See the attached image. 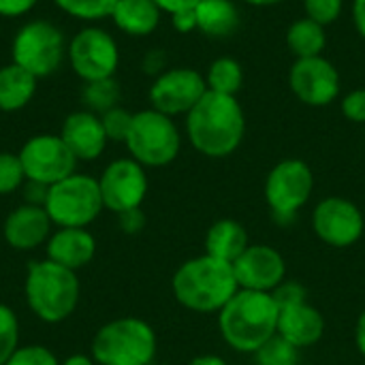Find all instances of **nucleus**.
I'll use <instances>...</instances> for the list:
<instances>
[{
    "instance_id": "2",
    "label": "nucleus",
    "mask_w": 365,
    "mask_h": 365,
    "mask_svg": "<svg viewBox=\"0 0 365 365\" xmlns=\"http://www.w3.org/2000/svg\"><path fill=\"white\" fill-rule=\"evenodd\" d=\"M278 317L274 293L240 289L218 312V329L229 349L255 355L278 334Z\"/></svg>"
},
{
    "instance_id": "32",
    "label": "nucleus",
    "mask_w": 365,
    "mask_h": 365,
    "mask_svg": "<svg viewBox=\"0 0 365 365\" xmlns=\"http://www.w3.org/2000/svg\"><path fill=\"white\" fill-rule=\"evenodd\" d=\"M133 115L128 109L124 107H113L105 113H101V124L105 128V135L109 141H120L124 143L126 137H128V130H130V124H133Z\"/></svg>"
},
{
    "instance_id": "8",
    "label": "nucleus",
    "mask_w": 365,
    "mask_h": 365,
    "mask_svg": "<svg viewBox=\"0 0 365 365\" xmlns=\"http://www.w3.org/2000/svg\"><path fill=\"white\" fill-rule=\"evenodd\" d=\"M66 49V38L56 24L47 19H32L15 32L11 56L17 66L41 79L62 66Z\"/></svg>"
},
{
    "instance_id": "38",
    "label": "nucleus",
    "mask_w": 365,
    "mask_h": 365,
    "mask_svg": "<svg viewBox=\"0 0 365 365\" xmlns=\"http://www.w3.org/2000/svg\"><path fill=\"white\" fill-rule=\"evenodd\" d=\"M118 220H120L122 231L128 233V235H137L145 227V214L141 212V207L130 210V212H124V214H118Z\"/></svg>"
},
{
    "instance_id": "1",
    "label": "nucleus",
    "mask_w": 365,
    "mask_h": 365,
    "mask_svg": "<svg viewBox=\"0 0 365 365\" xmlns=\"http://www.w3.org/2000/svg\"><path fill=\"white\" fill-rule=\"evenodd\" d=\"M246 113L237 96L205 92L186 113V137L207 158H227L244 141Z\"/></svg>"
},
{
    "instance_id": "42",
    "label": "nucleus",
    "mask_w": 365,
    "mask_h": 365,
    "mask_svg": "<svg viewBox=\"0 0 365 365\" xmlns=\"http://www.w3.org/2000/svg\"><path fill=\"white\" fill-rule=\"evenodd\" d=\"M353 24H355V30L357 34L365 41V0H353Z\"/></svg>"
},
{
    "instance_id": "21",
    "label": "nucleus",
    "mask_w": 365,
    "mask_h": 365,
    "mask_svg": "<svg viewBox=\"0 0 365 365\" xmlns=\"http://www.w3.org/2000/svg\"><path fill=\"white\" fill-rule=\"evenodd\" d=\"M203 246L205 255L233 265V261L250 246V240L242 222L233 218H220L214 225H210Z\"/></svg>"
},
{
    "instance_id": "11",
    "label": "nucleus",
    "mask_w": 365,
    "mask_h": 365,
    "mask_svg": "<svg viewBox=\"0 0 365 365\" xmlns=\"http://www.w3.org/2000/svg\"><path fill=\"white\" fill-rule=\"evenodd\" d=\"M66 58L73 73L88 83L115 75L120 49L111 32L98 26H86L68 41Z\"/></svg>"
},
{
    "instance_id": "41",
    "label": "nucleus",
    "mask_w": 365,
    "mask_h": 365,
    "mask_svg": "<svg viewBox=\"0 0 365 365\" xmlns=\"http://www.w3.org/2000/svg\"><path fill=\"white\" fill-rule=\"evenodd\" d=\"M163 13H178V11H184V9H195L201 0H154Z\"/></svg>"
},
{
    "instance_id": "3",
    "label": "nucleus",
    "mask_w": 365,
    "mask_h": 365,
    "mask_svg": "<svg viewBox=\"0 0 365 365\" xmlns=\"http://www.w3.org/2000/svg\"><path fill=\"white\" fill-rule=\"evenodd\" d=\"M171 291L180 306L199 314H218L240 291L231 263L201 255L184 261L173 278Z\"/></svg>"
},
{
    "instance_id": "14",
    "label": "nucleus",
    "mask_w": 365,
    "mask_h": 365,
    "mask_svg": "<svg viewBox=\"0 0 365 365\" xmlns=\"http://www.w3.org/2000/svg\"><path fill=\"white\" fill-rule=\"evenodd\" d=\"M98 188L105 210L113 214L137 210L141 207L148 195L145 167L133 160L130 156L111 160L98 178Z\"/></svg>"
},
{
    "instance_id": "15",
    "label": "nucleus",
    "mask_w": 365,
    "mask_h": 365,
    "mask_svg": "<svg viewBox=\"0 0 365 365\" xmlns=\"http://www.w3.org/2000/svg\"><path fill=\"white\" fill-rule=\"evenodd\" d=\"M312 229L317 237L331 248L355 246L365 231L364 212L344 197H327L312 212Z\"/></svg>"
},
{
    "instance_id": "19",
    "label": "nucleus",
    "mask_w": 365,
    "mask_h": 365,
    "mask_svg": "<svg viewBox=\"0 0 365 365\" xmlns=\"http://www.w3.org/2000/svg\"><path fill=\"white\" fill-rule=\"evenodd\" d=\"M60 137L66 143V148L73 152L77 163L79 160L92 163V160L101 158V154L105 152V148L109 143L105 128L101 124V115L88 111V109L68 113L62 122Z\"/></svg>"
},
{
    "instance_id": "33",
    "label": "nucleus",
    "mask_w": 365,
    "mask_h": 365,
    "mask_svg": "<svg viewBox=\"0 0 365 365\" xmlns=\"http://www.w3.org/2000/svg\"><path fill=\"white\" fill-rule=\"evenodd\" d=\"M342 11H344V0H304L306 17L325 28L329 24H336Z\"/></svg>"
},
{
    "instance_id": "46",
    "label": "nucleus",
    "mask_w": 365,
    "mask_h": 365,
    "mask_svg": "<svg viewBox=\"0 0 365 365\" xmlns=\"http://www.w3.org/2000/svg\"><path fill=\"white\" fill-rule=\"evenodd\" d=\"M242 2H246L250 6H274V4H280L284 0H242Z\"/></svg>"
},
{
    "instance_id": "9",
    "label": "nucleus",
    "mask_w": 365,
    "mask_h": 365,
    "mask_svg": "<svg viewBox=\"0 0 365 365\" xmlns=\"http://www.w3.org/2000/svg\"><path fill=\"white\" fill-rule=\"evenodd\" d=\"M274 297L280 306L278 336L291 342L295 349L314 346L325 334V319L319 308L308 304V291L299 282H282Z\"/></svg>"
},
{
    "instance_id": "16",
    "label": "nucleus",
    "mask_w": 365,
    "mask_h": 365,
    "mask_svg": "<svg viewBox=\"0 0 365 365\" xmlns=\"http://www.w3.org/2000/svg\"><path fill=\"white\" fill-rule=\"evenodd\" d=\"M289 88L308 107H327L340 96L342 79L325 56L295 60L289 71Z\"/></svg>"
},
{
    "instance_id": "34",
    "label": "nucleus",
    "mask_w": 365,
    "mask_h": 365,
    "mask_svg": "<svg viewBox=\"0 0 365 365\" xmlns=\"http://www.w3.org/2000/svg\"><path fill=\"white\" fill-rule=\"evenodd\" d=\"M4 365H60V361L47 346L26 344V346H17V351L9 357Z\"/></svg>"
},
{
    "instance_id": "35",
    "label": "nucleus",
    "mask_w": 365,
    "mask_h": 365,
    "mask_svg": "<svg viewBox=\"0 0 365 365\" xmlns=\"http://www.w3.org/2000/svg\"><path fill=\"white\" fill-rule=\"evenodd\" d=\"M340 111L349 122L365 124V88L351 90L340 101Z\"/></svg>"
},
{
    "instance_id": "43",
    "label": "nucleus",
    "mask_w": 365,
    "mask_h": 365,
    "mask_svg": "<svg viewBox=\"0 0 365 365\" xmlns=\"http://www.w3.org/2000/svg\"><path fill=\"white\" fill-rule=\"evenodd\" d=\"M355 344H357L359 355L365 359V308L357 319V325H355Z\"/></svg>"
},
{
    "instance_id": "22",
    "label": "nucleus",
    "mask_w": 365,
    "mask_h": 365,
    "mask_svg": "<svg viewBox=\"0 0 365 365\" xmlns=\"http://www.w3.org/2000/svg\"><path fill=\"white\" fill-rule=\"evenodd\" d=\"M163 9L154 0H118L111 19L128 36H150L160 26Z\"/></svg>"
},
{
    "instance_id": "23",
    "label": "nucleus",
    "mask_w": 365,
    "mask_h": 365,
    "mask_svg": "<svg viewBox=\"0 0 365 365\" xmlns=\"http://www.w3.org/2000/svg\"><path fill=\"white\" fill-rule=\"evenodd\" d=\"M195 15L197 30L210 38H227L240 26V11L233 0H201Z\"/></svg>"
},
{
    "instance_id": "26",
    "label": "nucleus",
    "mask_w": 365,
    "mask_h": 365,
    "mask_svg": "<svg viewBox=\"0 0 365 365\" xmlns=\"http://www.w3.org/2000/svg\"><path fill=\"white\" fill-rule=\"evenodd\" d=\"M205 83L210 92H218V94H229V96H237V92L244 86V68L242 64L231 58V56H222L216 58L205 73Z\"/></svg>"
},
{
    "instance_id": "4",
    "label": "nucleus",
    "mask_w": 365,
    "mask_h": 365,
    "mask_svg": "<svg viewBox=\"0 0 365 365\" xmlns=\"http://www.w3.org/2000/svg\"><path fill=\"white\" fill-rule=\"evenodd\" d=\"M81 284L77 272H71L49 259L28 265L24 280V297L30 312L49 325L66 321L79 304Z\"/></svg>"
},
{
    "instance_id": "24",
    "label": "nucleus",
    "mask_w": 365,
    "mask_h": 365,
    "mask_svg": "<svg viewBox=\"0 0 365 365\" xmlns=\"http://www.w3.org/2000/svg\"><path fill=\"white\" fill-rule=\"evenodd\" d=\"M36 94V77L15 62L0 68V111L13 113L24 109Z\"/></svg>"
},
{
    "instance_id": "10",
    "label": "nucleus",
    "mask_w": 365,
    "mask_h": 365,
    "mask_svg": "<svg viewBox=\"0 0 365 365\" xmlns=\"http://www.w3.org/2000/svg\"><path fill=\"white\" fill-rule=\"evenodd\" d=\"M265 201L278 220H291L314 192V171L302 158H284L265 178Z\"/></svg>"
},
{
    "instance_id": "5",
    "label": "nucleus",
    "mask_w": 365,
    "mask_h": 365,
    "mask_svg": "<svg viewBox=\"0 0 365 365\" xmlns=\"http://www.w3.org/2000/svg\"><path fill=\"white\" fill-rule=\"evenodd\" d=\"M156 353V331L137 317H120L105 323L94 334L90 346L96 365H152Z\"/></svg>"
},
{
    "instance_id": "40",
    "label": "nucleus",
    "mask_w": 365,
    "mask_h": 365,
    "mask_svg": "<svg viewBox=\"0 0 365 365\" xmlns=\"http://www.w3.org/2000/svg\"><path fill=\"white\" fill-rule=\"evenodd\" d=\"M47 190H49V186L38 184V182H28V180H26V186H24L26 203H30V205H45Z\"/></svg>"
},
{
    "instance_id": "37",
    "label": "nucleus",
    "mask_w": 365,
    "mask_h": 365,
    "mask_svg": "<svg viewBox=\"0 0 365 365\" xmlns=\"http://www.w3.org/2000/svg\"><path fill=\"white\" fill-rule=\"evenodd\" d=\"M141 68H143V73L158 77L160 73L167 71V53L163 49H150L141 60Z\"/></svg>"
},
{
    "instance_id": "28",
    "label": "nucleus",
    "mask_w": 365,
    "mask_h": 365,
    "mask_svg": "<svg viewBox=\"0 0 365 365\" xmlns=\"http://www.w3.org/2000/svg\"><path fill=\"white\" fill-rule=\"evenodd\" d=\"M60 11L81 21H101L111 17L118 0H53Z\"/></svg>"
},
{
    "instance_id": "27",
    "label": "nucleus",
    "mask_w": 365,
    "mask_h": 365,
    "mask_svg": "<svg viewBox=\"0 0 365 365\" xmlns=\"http://www.w3.org/2000/svg\"><path fill=\"white\" fill-rule=\"evenodd\" d=\"M120 94L122 92H120V83L115 81V77H107V79H98V81H88L83 86L81 101L88 111L101 115V113L118 107Z\"/></svg>"
},
{
    "instance_id": "29",
    "label": "nucleus",
    "mask_w": 365,
    "mask_h": 365,
    "mask_svg": "<svg viewBox=\"0 0 365 365\" xmlns=\"http://www.w3.org/2000/svg\"><path fill=\"white\" fill-rule=\"evenodd\" d=\"M257 365H297L299 364V349L287 342L282 336H274L265 342L257 353Z\"/></svg>"
},
{
    "instance_id": "36",
    "label": "nucleus",
    "mask_w": 365,
    "mask_h": 365,
    "mask_svg": "<svg viewBox=\"0 0 365 365\" xmlns=\"http://www.w3.org/2000/svg\"><path fill=\"white\" fill-rule=\"evenodd\" d=\"M38 0H0V17L4 19H15L28 15Z\"/></svg>"
},
{
    "instance_id": "45",
    "label": "nucleus",
    "mask_w": 365,
    "mask_h": 365,
    "mask_svg": "<svg viewBox=\"0 0 365 365\" xmlns=\"http://www.w3.org/2000/svg\"><path fill=\"white\" fill-rule=\"evenodd\" d=\"M188 365H229L222 357H218V355H199V357H195V359H190V364Z\"/></svg>"
},
{
    "instance_id": "39",
    "label": "nucleus",
    "mask_w": 365,
    "mask_h": 365,
    "mask_svg": "<svg viewBox=\"0 0 365 365\" xmlns=\"http://www.w3.org/2000/svg\"><path fill=\"white\" fill-rule=\"evenodd\" d=\"M171 26L180 32V34H190L197 30V15L195 9H184L178 13H171Z\"/></svg>"
},
{
    "instance_id": "17",
    "label": "nucleus",
    "mask_w": 365,
    "mask_h": 365,
    "mask_svg": "<svg viewBox=\"0 0 365 365\" xmlns=\"http://www.w3.org/2000/svg\"><path fill=\"white\" fill-rule=\"evenodd\" d=\"M233 272L240 289L274 293L287 278V261L274 246L250 244L233 261Z\"/></svg>"
},
{
    "instance_id": "7",
    "label": "nucleus",
    "mask_w": 365,
    "mask_h": 365,
    "mask_svg": "<svg viewBox=\"0 0 365 365\" xmlns=\"http://www.w3.org/2000/svg\"><path fill=\"white\" fill-rule=\"evenodd\" d=\"M124 145L133 160H137L145 169H158L171 165L180 156L182 133L173 118L150 107L133 115V124Z\"/></svg>"
},
{
    "instance_id": "25",
    "label": "nucleus",
    "mask_w": 365,
    "mask_h": 365,
    "mask_svg": "<svg viewBox=\"0 0 365 365\" xmlns=\"http://www.w3.org/2000/svg\"><path fill=\"white\" fill-rule=\"evenodd\" d=\"M287 47L295 56V60L323 56V51L327 47L325 26H321L308 17L295 19L287 30Z\"/></svg>"
},
{
    "instance_id": "13",
    "label": "nucleus",
    "mask_w": 365,
    "mask_h": 365,
    "mask_svg": "<svg viewBox=\"0 0 365 365\" xmlns=\"http://www.w3.org/2000/svg\"><path fill=\"white\" fill-rule=\"evenodd\" d=\"M207 92L205 75L188 66L167 68L154 77L150 86V105L152 109L175 118L186 115Z\"/></svg>"
},
{
    "instance_id": "30",
    "label": "nucleus",
    "mask_w": 365,
    "mask_h": 365,
    "mask_svg": "<svg viewBox=\"0 0 365 365\" xmlns=\"http://www.w3.org/2000/svg\"><path fill=\"white\" fill-rule=\"evenodd\" d=\"M19 346V321L17 314L6 306L0 304V365L9 361V357Z\"/></svg>"
},
{
    "instance_id": "18",
    "label": "nucleus",
    "mask_w": 365,
    "mask_h": 365,
    "mask_svg": "<svg viewBox=\"0 0 365 365\" xmlns=\"http://www.w3.org/2000/svg\"><path fill=\"white\" fill-rule=\"evenodd\" d=\"M53 222L49 220L43 205L21 203L15 207L2 225L4 242L19 252H30L38 246H45L51 235Z\"/></svg>"
},
{
    "instance_id": "44",
    "label": "nucleus",
    "mask_w": 365,
    "mask_h": 365,
    "mask_svg": "<svg viewBox=\"0 0 365 365\" xmlns=\"http://www.w3.org/2000/svg\"><path fill=\"white\" fill-rule=\"evenodd\" d=\"M60 365H96V361L92 359V355L75 353V355H68L64 361H60Z\"/></svg>"
},
{
    "instance_id": "6",
    "label": "nucleus",
    "mask_w": 365,
    "mask_h": 365,
    "mask_svg": "<svg viewBox=\"0 0 365 365\" xmlns=\"http://www.w3.org/2000/svg\"><path fill=\"white\" fill-rule=\"evenodd\" d=\"M43 207L58 229H88L105 210L98 178L77 171L71 173L49 186Z\"/></svg>"
},
{
    "instance_id": "12",
    "label": "nucleus",
    "mask_w": 365,
    "mask_h": 365,
    "mask_svg": "<svg viewBox=\"0 0 365 365\" xmlns=\"http://www.w3.org/2000/svg\"><path fill=\"white\" fill-rule=\"evenodd\" d=\"M17 156L21 160L26 180L45 186L58 184L60 180L75 173L77 167V158L66 148L60 135H34L21 145Z\"/></svg>"
},
{
    "instance_id": "47",
    "label": "nucleus",
    "mask_w": 365,
    "mask_h": 365,
    "mask_svg": "<svg viewBox=\"0 0 365 365\" xmlns=\"http://www.w3.org/2000/svg\"><path fill=\"white\" fill-rule=\"evenodd\" d=\"M152 365H173V364H156V361H154V364Z\"/></svg>"
},
{
    "instance_id": "31",
    "label": "nucleus",
    "mask_w": 365,
    "mask_h": 365,
    "mask_svg": "<svg viewBox=\"0 0 365 365\" xmlns=\"http://www.w3.org/2000/svg\"><path fill=\"white\" fill-rule=\"evenodd\" d=\"M26 184V173L17 154L0 152V197L15 192Z\"/></svg>"
},
{
    "instance_id": "20",
    "label": "nucleus",
    "mask_w": 365,
    "mask_h": 365,
    "mask_svg": "<svg viewBox=\"0 0 365 365\" xmlns=\"http://www.w3.org/2000/svg\"><path fill=\"white\" fill-rule=\"evenodd\" d=\"M45 252L49 261L79 272L94 259L96 240L88 229H56L45 244Z\"/></svg>"
}]
</instances>
